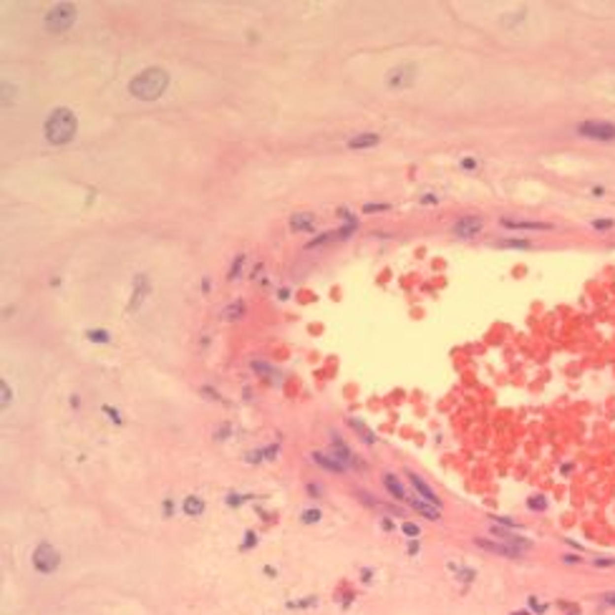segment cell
Here are the masks:
<instances>
[{"instance_id": "1", "label": "cell", "mask_w": 615, "mask_h": 615, "mask_svg": "<svg viewBox=\"0 0 615 615\" xmlns=\"http://www.w3.org/2000/svg\"><path fill=\"white\" fill-rule=\"evenodd\" d=\"M76 129H78V121H76L71 108H66V106L53 108V111L48 114V119L43 121V134H46V139L53 146L71 144L73 137H76Z\"/></svg>"}, {"instance_id": "2", "label": "cell", "mask_w": 615, "mask_h": 615, "mask_svg": "<svg viewBox=\"0 0 615 615\" xmlns=\"http://www.w3.org/2000/svg\"><path fill=\"white\" fill-rule=\"evenodd\" d=\"M167 86H169V73L164 68H146L137 78H131L129 94L141 101H154L167 91Z\"/></svg>"}, {"instance_id": "3", "label": "cell", "mask_w": 615, "mask_h": 615, "mask_svg": "<svg viewBox=\"0 0 615 615\" xmlns=\"http://www.w3.org/2000/svg\"><path fill=\"white\" fill-rule=\"evenodd\" d=\"M73 23H76V5H71V3L53 5L46 13V18H43V28H46L48 33H63V31H68Z\"/></svg>"}, {"instance_id": "4", "label": "cell", "mask_w": 615, "mask_h": 615, "mask_svg": "<svg viewBox=\"0 0 615 615\" xmlns=\"http://www.w3.org/2000/svg\"><path fill=\"white\" fill-rule=\"evenodd\" d=\"M58 565H61V557H58V552L53 550L48 542H40L33 550V567L38 570L40 575H53L56 570H58Z\"/></svg>"}, {"instance_id": "5", "label": "cell", "mask_w": 615, "mask_h": 615, "mask_svg": "<svg viewBox=\"0 0 615 615\" xmlns=\"http://www.w3.org/2000/svg\"><path fill=\"white\" fill-rule=\"evenodd\" d=\"M578 134L585 137V139L615 141V124H608V121H582V124H578Z\"/></svg>"}, {"instance_id": "6", "label": "cell", "mask_w": 615, "mask_h": 615, "mask_svg": "<svg viewBox=\"0 0 615 615\" xmlns=\"http://www.w3.org/2000/svg\"><path fill=\"white\" fill-rule=\"evenodd\" d=\"M416 81V66L413 63H401L396 68H391L386 73V86L393 91V89H409V86Z\"/></svg>"}, {"instance_id": "7", "label": "cell", "mask_w": 615, "mask_h": 615, "mask_svg": "<svg viewBox=\"0 0 615 615\" xmlns=\"http://www.w3.org/2000/svg\"><path fill=\"white\" fill-rule=\"evenodd\" d=\"M474 545L479 550H484L489 555H499V557H507V560H519L522 552L517 547H510L507 542H499V540H492V537H474Z\"/></svg>"}, {"instance_id": "8", "label": "cell", "mask_w": 615, "mask_h": 615, "mask_svg": "<svg viewBox=\"0 0 615 615\" xmlns=\"http://www.w3.org/2000/svg\"><path fill=\"white\" fill-rule=\"evenodd\" d=\"M331 451H333V456L341 461L345 469H348V467H358L361 472L366 469V464H363V461H358V456H353V451L348 449V444L343 442V439H341L336 431H331Z\"/></svg>"}, {"instance_id": "9", "label": "cell", "mask_w": 615, "mask_h": 615, "mask_svg": "<svg viewBox=\"0 0 615 615\" xmlns=\"http://www.w3.org/2000/svg\"><path fill=\"white\" fill-rule=\"evenodd\" d=\"M481 227H484V219H481V217H477V214H464V217H459L456 222H454V235L461 237V239H469V237L479 235Z\"/></svg>"}, {"instance_id": "10", "label": "cell", "mask_w": 615, "mask_h": 615, "mask_svg": "<svg viewBox=\"0 0 615 615\" xmlns=\"http://www.w3.org/2000/svg\"><path fill=\"white\" fill-rule=\"evenodd\" d=\"M406 477H409V481H411V487L419 492V497L424 499V502H429V504H434V507H442V499L436 497V492L426 484V481L416 474V472H411V469H406Z\"/></svg>"}, {"instance_id": "11", "label": "cell", "mask_w": 615, "mask_h": 615, "mask_svg": "<svg viewBox=\"0 0 615 615\" xmlns=\"http://www.w3.org/2000/svg\"><path fill=\"white\" fill-rule=\"evenodd\" d=\"M492 535L499 537V542H507L510 547H517L519 552H524V550H530V547H532V540L519 537V535H514V532H510V530H504V527H499V524H492Z\"/></svg>"}, {"instance_id": "12", "label": "cell", "mask_w": 615, "mask_h": 615, "mask_svg": "<svg viewBox=\"0 0 615 615\" xmlns=\"http://www.w3.org/2000/svg\"><path fill=\"white\" fill-rule=\"evenodd\" d=\"M146 293H149V277H146L144 273H139V275L134 277V290H131V300H129V305H126V310H129V313L137 310V308L144 303Z\"/></svg>"}, {"instance_id": "13", "label": "cell", "mask_w": 615, "mask_h": 615, "mask_svg": "<svg viewBox=\"0 0 615 615\" xmlns=\"http://www.w3.org/2000/svg\"><path fill=\"white\" fill-rule=\"evenodd\" d=\"M310 459L315 461L318 467H323L325 472H333V474H345V467L341 464V461L333 456V454H323V451H313L310 454Z\"/></svg>"}, {"instance_id": "14", "label": "cell", "mask_w": 615, "mask_h": 615, "mask_svg": "<svg viewBox=\"0 0 615 615\" xmlns=\"http://www.w3.org/2000/svg\"><path fill=\"white\" fill-rule=\"evenodd\" d=\"M499 222H502V227H507V230H527V232L552 230L550 222H522V219H510V217H502Z\"/></svg>"}, {"instance_id": "15", "label": "cell", "mask_w": 615, "mask_h": 615, "mask_svg": "<svg viewBox=\"0 0 615 615\" xmlns=\"http://www.w3.org/2000/svg\"><path fill=\"white\" fill-rule=\"evenodd\" d=\"M290 230H295V232H310V230H315V214H310V212L293 214L290 217Z\"/></svg>"}, {"instance_id": "16", "label": "cell", "mask_w": 615, "mask_h": 615, "mask_svg": "<svg viewBox=\"0 0 615 615\" xmlns=\"http://www.w3.org/2000/svg\"><path fill=\"white\" fill-rule=\"evenodd\" d=\"M381 141L378 134H373V131H363V134H356L348 139V149H371Z\"/></svg>"}, {"instance_id": "17", "label": "cell", "mask_w": 615, "mask_h": 615, "mask_svg": "<svg viewBox=\"0 0 615 615\" xmlns=\"http://www.w3.org/2000/svg\"><path fill=\"white\" fill-rule=\"evenodd\" d=\"M411 510L413 512H419L421 517H426V519H431V522H436V519H442V510L439 507H434V504H429V502H419V499H411Z\"/></svg>"}, {"instance_id": "18", "label": "cell", "mask_w": 615, "mask_h": 615, "mask_svg": "<svg viewBox=\"0 0 615 615\" xmlns=\"http://www.w3.org/2000/svg\"><path fill=\"white\" fill-rule=\"evenodd\" d=\"M383 487L388 489V494H391L393 499H399V502L406 499V492H404V487H401V481L393 477V474H383Z\"/></svg>"}, {"instance_id": "19", "label": "cell", "mask_w": 615, "mask_h": 615, "mask_svg": "<svg viewBox=\"0 0 615 615\" xmlns=\"http://www.w3.org/2000/svg\"><path fill=\"white\" fill-rule=\"evenodd\" d=\"M205 512V502H202V497H197V494H189L187 499H184V514L187 517H200Z\"/></svg>"}, {"instance_id": "20", "label": "cell", "mask_w": 615, "mask_h": 615, "mask_svg": "<svg viewBox=\"0 0 615 615\" xmlns=\"http://www.w3.org/2000/svg\"><path fill=\"white\" fill-rule=\"evenodd\" d=\"M348 426L353 429V431H358V436L363 439L366 444H376V436H373V431H371L363 421H358V419H348Z\"/></svg>"}, {"instance_id": "21", "label": "cell", "mask_w": 615, "mask_h": 615, "mask_svg": "<svg viewBox=\"0 0 615 615\" xmlns=\"http://www.w3.org/2000/svg\"><path fill=\"white\" fill-rule=\"evenodd\" d=\"M497 247H512V250H532L530 239H522V237H507V239H499Z\"/></svg>"}, {"instance_id": "22", "label": "cell", "mask_w": 615, "mask_h": 615, "mask_svg": "<svg viewBox=\"0 0 615 615\" xmlns=\"http://www.w3.org/2000/svg\"><path fill=\"white\" fill-rule=\"evenodd\" d=\"M252 371H255V373H262V378H273V376H277V371H275V368H270L268 363H262V361H252Z\"/></svg>"}, {"instance_id": "23", "label": "cell", "mask_w": 615, "mask_h": 615, "mask_svg": "<svg viewBox=\"0 0 615 615\" xmlns=\"http://www.w3.org/2000/svg\"><path fill=\"white\" fill-rule=\"evenodd\" d=\"M242 313H245V303H242V300H237L235 305H230L227 310H225V318L237 320V318H242Z\"/></svg>"}, {"instance_id": "24", "label": "cell", "mask_w": 615, "mask_h": 615, "mask_svg": "<svg viewBox=\"0 0 615 615\" xmlns=\"http://www.w3.org/2000/svg\"><path fill=\"white\" fill-rule=\"evenodd\" d=\"M449 570H454V573L459 575V580H464V582H472L477 575H474V570H467V567H459V565H454V562H449Z\"/></svg>"}, {"instance_id": "25", "label": "cell", "mask_w": 615, "mask_h": 615, "mask_svg": "<svg viewBox=\"0 0 615 615\" xmlns=\"http://www.w3.org/2000/svg\"><path fill=\"white\" fill-rule=\"evenodd\" d=\"M313 605H318V598H315V595H308L305 600L288 603V608H290V610H303V608H313Z\"/></svg>"}, {"instance_id": "26", "label": "cell", "mask_w": 615, "mask_h": 615, "mask_svg": "<svg viewBox=\"0 0 615 615\" xmlns=\"http://www.w3.org/2000/svg\"><path fill=\"white\" fill-rule=\"evenodd\" d=\"M527 507H530V510H540V512H542V510H547V499H545V497H540V494H535V497L527 499Z\"/></svg>"}, {"instance_id": "27", "label": "cell", "mask_w": 615, "mask_h": 615, "mask_svg": "<svg viewBox=\"0 0 615 615\" xmlns=\"http://www.w3.org/2000/svg\"><path fill=\"white\" fill-rule=\"evenodd\" d=\"M613 227H615V219H592V230H598V232H605Z\"/></svg>"}, {"instance_id": "28", "label": "cell", "mask_w": 615, "mask_h": 615, "mask_svg": "<svg viewBox=\"0 0 615 615\" xmlns=\"http://www.w3.org/2000/svg\"><path fill=\"white\" fill-rule=\"evenodd\" d=\"M300 519H303V524H315V522H320V512L318 510H305Z\"/></svg>"}, {"instance_id": "29", "label": "cell", "mask_w": 615, "mask_h": 615, "mask_svg": "<svg viewBox=\"0 0 615 615\" xmlns=\"http://www.w3.org/2000/svg\"><path fill=\"white\" fill-rule=\"evenodd\" d=\"M86 336H89V341H96V343H111V338H108L106 331H89Z\"/></svg>"}, {"instance_id": "30", "label": "cell", "mask_w": 615, "mask_h": 615, "mask_svg": "<svg viewBox=\"0 0 615 615\" xmlns=\"http://www.w3.org/2000/svg\"><path fill=\"white\" fill-rule=\"evenodd\" d=\"M401 530H404V535H409L411 540H416V537H419V532H421V530H419V524H413V522H404Z\"/></svg>"}, {"instance_id": "31", "label": "cell", "mask_w": 615, "mask_h": 615, "mask_svg": "<svg viewBox=\"0 0 615 615\" xmlns=\"http://www.w3.org/2000/svg\"><path fill=\"white\" fill-rule=\"evenodd\" d=\"M242 262H245V255H237V260L232 262V268H230V277H232V280L239 275V268H242Z\"/></svg>"}, {"instance_id": "32", "label": "cell", "mask_w": 615, "mask_h": 615, "mask_svg": "<svg viewBox=\"0 0 615 615\" xmlns=\"http://www.w3.org/2000/svg\"><path fill=\"white\" fill-rule=\"evenodd\" d=\"M527 603H530V610H537V615H542V613L547 610V605H542V603L537 600V595H530V600H527Z\"/></svg>"}, {"instance_id": "33", "label": "cell", "mask_w": 615, "mask_h": 615, "mask_svg": "<svg viewBox=\"0 0 615 615\" xmlns=\"http://www.w3.org/2000/svg\"><path fill=\"white\" fill-rule=\"evenodd\" d=\"M257 545V535L255 532H245V542H242V550H252Z\"/></svg>"}, {"instance_id": "34", "label": "cell", "mask_w": 615, "mask_h": 615, "mask_svg": "<svg viewBox=\"0 0 615 615\" xmlns=\"http://www.w3.org/2000/svg\"><path fill=\"white\" fill-rule=\"evenodd\" d=\"M386 209H391V205H363V212L366 214H371V212H386Z\"/></svg>"}, {"instance_id": "35", "label": "cell", "mask_w": 615, "mask_h": 615, "mask_svg": "<svg viewBox=\"0 0 615 615\" xmlns=\"http://www.w3.org/2000/svg\"><path fill=\"white\" fill-rule=\"evenodd\" d=\"M592 565L595 567H615V557H595Z\"/></svg>"}, {"instance_id": "36", "label": "cell", "mask_w": 615, "mask_h": 615, "mask_svg": "<svg viewBox=\"0 0 615 615\" xmlns=\"http://www.w3.org/2000/svg\"><path fill=\"white\" fill-rule=\"evenodd\" d=\"M162 510H164V517H167V519H169V517L174 514V502H171V497H167V499H164Z\"/></svg>"}, {"instance_id": "37", "label": "cell", "mask_w": 615, "mask_h": 615, "mask_svg": "<svg viewBox=\"0 0 615 615\" xmlns=\"http://www.w3.org/2000/svg\"><path fill=\"white\" fill-rule=\"evenodd\" d=\"M245 499H247V497H242V494H230V497H227V504H230V507H239V504H242Z\"/></svg>"}, {"instance_id": "38", "label": "cell", "mask_w": 615, "mask_h": 615, "mask_svg": "<svg viewBox=\"0 0 615 615\" xmlns=\"http://www.w3.org/2000/svg\"><path fill=\"white\" fill-rule=\"evenodd\" d=\"M103 411L108 413V419L111 421H116V424H121V413L116 411V409H111V406H103Z\"/></svg>"}, {"instance_id": "39", "label": "cell", "mask_w": 615, "mask_h": 615, "mask_svg": "<svg viewBox=\"0 0 615 615\" xmlns=\"http://www.w3.org/2000/svg\"><path fill=\"white\" fill-rule=\"evenodd\" d=\"M600 600H603V605H608V608H615V590L605 592V595H603Z\"/></svg>"}, {"instance_id": "40", "label": "cell", "mask_w": 615, "mask_h": 615, "mask_svg": "<svg viewBox=\"0 0 615 615\" xmlns=\"http://www.w3.org/2000/svg\"><path fill=\"white\" fill-rule=\"evenodd\" d=\"M0 388H3V409H8V404H10V388H8L5 381L0 383Z\"/></svg>"}, {"instance_id": "41", "label": "cell", "mask_w": 615, "mask_h": 615, "mask_svg": "<svg viewBox=\"0 0 615 615\" xmlns=\"http://www.w3.org/2000/svg\"><path fill=\"white\" fill-rule=\"evenodd\" d=\"M562 562H567V565H580L582 557H578V555H562Z\"/></svg>"}, {"instance_id": "42", "label": "cell", "mask_w": 615, "mask_h": 615, "mask_svg": "<svg viewBox=\"0 0 615 615\" xmlns=\"http://www.w3.org/2000/svg\"><path fill=\"white\" fill-rule=\"evenodd\" d=\"M3 94H5V96H3V106L8 108V106H10V83H3Z\"/></svg>"}, {"instance_id": "43", "label": "cell", "mask_w": 615, "mask_h": 615, "mask_svg": "<svg viewBox=\"0 0 615 615\" xmlns=\"http://www.w3.org/2000/svg\"><path fill=\"white\" fill-rule=\"evenodd\" d=\"M499 524H504V527H517V522L514 519H510V517H494Z\"/></svg>"}, {"instance_id": "44", "label": "cell", "mask_w": 615, "mask_h": 615, "mask_svg": "<svg viewBox=\"0 0 615 615\" xmlns=\"http://www.w3.org/2000/svg\"><path fill=\"white\" fill-rule=\"evenodd\" d=\"M371 575H373V570H368V567L361 570V580H363V582H371Z\"/></svg>"}, {"instance_id": "45", "label": "cell", "mask_w": 615, "mask_h": 615, "mask_svg": "<svg viewBox=\"0 0 615 615\" xmlns=\"http://www.w3.org/2000/svg\"><path fill=\"white\" fill-rule=\"evenodd\" d=\"M419 552V540H411L409 542V555H416Z\"/></svg>"}, {"instance_id": "46", "label": "cell", "mask_w": 615, "mask_h": 615, "mask_svg": "<svg viewBox=\"0 0 615 615\" xmlns=\"http://www.w3.org/2000/svg\"><path fill=\"white\" fill-rule=\"evenodd\" d=\"M461 167H464V169H477V162H474L472 157H467L464 162H461Z\"/></svg>"}, {"instance_id": "47", "label": "cell", "mask_w": 615, "mask_h": 615, "mask_svg": "<svg viewBox=\"0 0 615 615\" xmlns=\"http://www.w3.org/2000/svg\"><path fill=\"white\" fill-rule=\"evenodd\" d=\"M421 205H436V197L434 194H424L421 197Z\"/></svg>"}, {"instance_id": "48", "label": "cell", "mask_w": 615, "mask_h": 615, "mask_svg": "<svg viewBox=\"0 0 615 615\" xmlns=\"http://www.w3.org/2000/svg\"><path fill=\"white\" fill-rule=\"evenodd\" d=\"M308 492H310L313 497H318V494H320V487H318V484H308Z\"/></svg>"}, {"instance_id": "49", "label": "cell", "mask_w": 615, "mask_h": 615, "mask_svg": "<svg viewBox=\"0 0 615 615\" xmlns=\"http://www.w3.org/2000/svg\"><path fill=\"white\" fill-rule=\"evenodd\" d=\"M381 527H383V530H393V522L391 519H381Z\"/></svg>"}, {"instance_id": "50", "label": "cell", "mask_w": 615, "mask_h": 615, "mask_svg": "<svg viewBox=\"0 0 615 615\" xmlns=\"http://www.w3.org/2000/svg\"><path fill=\"white\" fill-rule=\"evenodd\" d=\"M265 575H270V578H275L277 575V570H273L270 565H265Z\"/></svg>"}, {"instance_id": "51", "label": "cell", "mask_w": 615, "mask_h": 615, "mask_svg": "<svg viewBox=\"0 0 615 615\" xmlns=\"http://www.w3.org/2000/svg\"><path fill=\"white\" fill-rule=\"evenodd\" d=\"M592 194H595V197H603L605 189H603V187H592Z\"/></svg>"}, {"instance_id": "52", "label": "cell", "mask_w": 615, "mask_h": 615, "mask_svg": "<svg viewBox=\"0 0 615 615\" xmlns=\"http://www.w3.org/2000/svg\"><path fill=\"white\" fill-rule=\"evenodd\" d=\"M71 406L78 409V406H81V399H78V396H71Z\"/></svg>"}, {"instance_id": "53", "label": "cell", "mask_w": 615, "mask_h": 615, "mask_svg": "<svg viewBox=\"0 0 615 615\" xmlns=\"http://www.w3.org/2000/svg\"><path fill=\"white\" fill-rule=\"evenodd\" d=\"M202 290H205V293H209V280H207V277L202 280Z\"/></svg>"}, {"instance_id": "54", "label": "cell", "mask_w": 615, "mask_h": 615, "mask_svg": "<svg viewBox=\"0 0 615 615\" xmlns=\"http://www.w3.org/2000/svg\"><path fill=\"white\" fill-rule=\"evenodd\" d=\"M512 615H530V613H524V610H522V613H512Z\"/></svg>"}]
</instances>
